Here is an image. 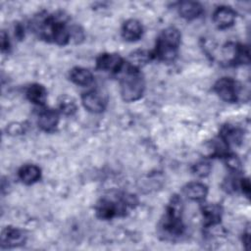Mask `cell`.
Listing matches in <instances>:
<instances>
[{
	"label": "cell",
	"instance_id": "6da1fadb",
	"mask_svg": "<svg viewBox=\"0 0 251 251\" xmlns=\"http://www.w3.org/2000/svg\"><path fill=\"white\" fill-rule=\"evenodd\" d=\"M68 22L69 19L64 13L57 12L51 15H39V18L32 21L31 26L41 39L65 46L72 40L73 25H69Z\"/></svg>",
	"mask_w": 251,
	"mask_h": 251
},
{
	"label": "cell",
	"instance_id": "7a4b0ae2",
	"mask_svg": "<svg viewBox=\"0 0 251 251\" xmlns=\"http://www.w3.org/2000/svg\"><path fill=\"white\" fill-rule=\"evenodd\" d=\"M182 212L183 205L179 196H172L159 225V231L164 239L174 240L183 234L185 227L182 222Z\"/></svg>",
	"mask_w": 251,
	"mask_h": 251
},
{
	"label": "cell",
	"instance_id": "3957f363",
	"mask_svg": "<svg viewBox=\"0 0 251 251\" xmlns=\"http://www.w3.org/2000/svg\"><path fill=\"white\" fill-rule=\"evenodd\" d=\"M137 204L135 195L122 193L115 197L105 196L95 205L96 216L101 220H112L116 217L126 216Z\"/></svg>",
	"mask_w": 251,
	"mask_h": 251
},
{
	"label": "cell",
	"instance_id": "277c9868",
	"mask_svg": "<svg viewBox=\"0 0 251 251\" xmlns=\"http://www.w3.org/2000/svg\"><path fill=\"white\" fill-rule=\"evenodd\" d=\"M119 75H121L120 92L122 99L126 102L139 100L145 91V80L140 69L125 63V66Z\"/></svg>",
	"mask_w": 251,
	"mask_h": 251
},
{
	"label": "cell",
	"instance_id": "5b68a950",
	"mask_svg": "<svg viewBox=\"0 0 251 251\" xmlns=\"http://www.w3.org/2000/svg\"><path fill=\"white\" fill-rule=\"evenodd\" d=\"M181 33L176 26L164 28L157 37L155 48L151 53L152 59L161 62H174L178 54Z\"/></svg>",
	"mask_w": 251,
	"mask_h": 251
},
{
	"label": "cell",
	"instance_id": "8992f818",
	"mask_svg": "<svg viewBox=\"0 0 251 251\" xmlns=\"http://www.w3.org/2000/svg\"><path fill=\"white\" fill-rule=\"evenodd\" d=\"M213 89L222 100L228 103L237 102L241 94V85L231 77H222L218 79Z\"/></svg>",
	"mask_w": 251,
	"mask_h": 251
},
{
	"label": "cell",
	"instance_id": "52a82bcc",
	"mask_svg": "<svg viewBox=\"0 0 251 251\" xmlns=\"http://www.w3.org/2000/svg\"><path fill=\"white\" fill-rule=\"evenodd\" d=\"M222 56L227 65L237 66L249 63L248 47L239 43H227L223 47Z\"/></svg>",
	"mask_w": 251,
	"mask_h": 251
},
{
	"label": "cell",
	"instance_id": "ba28073f",
	"mask_svg": "<svg viewBox=\"0 0 251 251\" xmlns=\"http://www.w3.org/2000/svg\"><path fill=\"white\" fill-rule=\"evenodd\" d=\"M81 103L85 110L93 114H100L105 111L108 103L106 95L98 89L89 90L81 95Z\"/></svg>",
	"mask_w": 251,
	"mask_h": 251
},
{
	"label": "cell",
	"instance_id": "9c48e42d",
	"mask_svg": "<svg viewBox=\"0 0 251 251\" xmlns=\"http://www.w3.org/2000/svg\"><path fill=\"white\" fill-rule=\"evenodd\" d=\"M124 59L117 53H102L96 58V69L111 74H120L125 66Z\"/></svg>",
	"mask_w": 251,
	"mask_h": 251
},
{
	"label": "cell",
	"instance_id": "30bf717a",
	"mask_svg": "<svg viewBox=\"0 0 251 251\" xmlns=\"http://www.w3.org/2000/svg\"><path fill=\"white\" fill-rule=\"evenodd\" d=\"M26 241L25 232L15 226H6L1 233V247L4 248H14L22 246Z\"/></svg>",
	"mask_w": 251,
	"mask_h": 251
},
{
	"label": "cell",
	"instance_id": "8fae6325",
	"mask_svg": "<svg viewBox=\"0 0 251 251\" xmlns=\"http://www.w3.org/2000/svg\"><path fill=\"white\" fill-rule=\"evenodd\" d=\"M235 19V11L228 6H219L213 13V22L220 29H226L232 26Z\"/></svg>",
	"mask_w": 251,
	"mask_h": 251
},
{
	"label": "cell",
	"instance_id": "7c38bea8",
	"mask_svg": "<svg viewBox=\"0 0 251 251\" xmlns=\"http://www.w3.org/2000/svg\"><path fill=\"white\" fill-rule=\"evenodd\" d=\"M60 120V115L58 110L52 108H43L40 110L37 119L38 126L46 132H52L56 129Z\"/></svg>",
	"mask_w": 251,
	"mask_h": 251
},
{
	"label": "cell",
	"instance_id": "4fadbf2b",
	"mask_svg": "<svg viewBox=\"0 0 251 251\" xmlns=\"http://www.w3.org/2000/svg\"><path fill=\"white\" fill-rule=\"evenodd\" d=\"M201 211L206 227H214L220 225L223 216V208L221 205L217 203H206L202 205Z\"/></svg>",
	"mask_w": 251,
	"mask_h": 251
},
{
	"label": "cell",
	"instance_id": "5bb4252c",
	"mask_svg": "<svg viewBox=\"0 0 251 251\" xmlns=\"http://www.w3.org/2000/svg\"><path fill=\"white\" fill-rule=\"evenodd\" d=\"M227 147L229 146H237L242 142L243 139V131L231 125H226L221 128L220 137H219Z\"/></svg>",
	"mask_w": 251,
	"mask_h": 251
},
{
	"label": "cell",
	"instance_id": "9a60e30c",
	"mask_svg": "<svg viewBox=\"0 0 251 251\" xmlns=\"http://www.w3.org/2000/svg\"><path fill=\"white\" fill-rule=\"evenodd\" d=\"M122 36L125 40L133 42L139 40L143 34V26L138 20H126L122 26Z\"/></svg>",
	"mask_w": 251,
	"mask_h": 251
},
{
	"label": "cell",
	"instance_id": "2e32d148",
	"mask_svg": "<svg viewBox=\"0 0 251 251\" xmlns=\"http://www.w3.org/2000/svg\"><path fill=\"white\" fill-rule=\"evenodd\" d=\"M177 11L181 18L191 21L199 18L203 14L204 9L199 2L182 1L178 4Z\"/></svg>",
	"mask_w": 251,
	"mask_h": 251
},
{
	"label": "cell",
	"instance_id": "e0dca14e",
	"mask_svg": "<svg viewBox=\"0 0 251 251\" xmlns=\"http://www.w3.org/2000/svg\"><path fill=\"white\" fill-rule=\"evenodd\" d=\"M18 177L23 183L26 185L33 184L40 179L41 170L36 165H24L18 171Z\"/></svg>",
	"mask_w": 251,
	"mask_h": 251
},
{
	"label": "cell",
	"instance_id": "ac0fdd59",
	"mask_svg": "<svg viewBox=\"0 0 251 251\" xmlns=\"http://www.w3.org/2000/svg\"><path fill=\"white\" fill-rule=\"evenodd\" d=\"M69 76L71 81L79 86H88L94 81L93 74L88 69L82 67L73 68L70 71Z\"/></svg>",
	"mask_w": 251,
	"mask_h": 251
},
{
	"label": "cell",
	"instance_id": "d6986e66",
	"mask_svg": "<svg viewBox=\"0 0 251 251\" xmlns=\"http://www.w3.org/2000/svg\"><path fill=\"white\" fill-rule=\"evenodd\" d=\"M183 193L192 201H203L208 194V187L202 182L192 181L183 187Z\"/></svg>",
	"mask_w": 251,
	"mask_h": 251
},
{
	"label": "cell",
	"instance_id": "ffe728a7",
	"mask_svg": "<svg viewBox=\"0 0 251 251\" xmlns=\"http://www.w3.org/2000/svg\"><path fill=\"white\" fill-rule=\"evenodd\" d=\"M25 96L29 102L37 106H44L47 99L46 88L39 83L30 84L25 91Z\"/></svg>",
	"mask_w": 251,
	"mask_h": 251
},
{
	"label": "cell",
	"instance_id": "44dd1931",
	"mask_svg": "<svg viewBox=\"0 0 251 251\" xmlns=\"http://www.w3.org/2000/svg\"><path fill=\"white\" fill-rule=\"evenodd\" d=\"M59 109L60 112L65 115H73L76 111V104L74 98L64 95L59 100Z\"/></svg>",
	"mask_w": 251,
	"mask_h": 251
},
{
	"label": "cell",
	"instance_id": "7402d4cb",
	"mask_svg": "<svg viewBox=\"0 0 251 251\" xmlns=\"http://www.w3.org/2000/svg\"><path fill=\"white\" fill-rule=\"evenodd\" d=\"M192 171H193V174L195 176H200V177H204V176H207L210 174L211 165L207 161H201V162L194 165Z\"/></svg>",
	"mask_w": 251,
	"mask_h": 251
},
{
	"label": "cell",
	"instance_id": "603a6c76",
	"mask_svg": "<svg viewBox=\"0 0 251 251\" xmlns=\"http://www.w3.org/2000/svg\"><path fill=\"white\" fill-rule=\"evenodd\" d=\"M223 158L225 159V162H226V166L228 167L229 170H231L233 172H238L239 171L241 163H240V161H239V159L237 158L236 155L228 152Z\"/></svg>",
	"mask_w": 251,
	"mask_h": 251
},
{
	"label": "cell",
	"instance_id": "cb8c5ba5",
	"mask_svg": "<svg viewBox=\"0 0 251 251\" xmlns=\"http://www.w3.org/2000/svg\"><path fill=\"white\" fill-rule=\"evenodd\" d=\"M10 48H11V44H10L9 36L5 32V30H2L1 31V51L2 53H6V52H9Z\"/></svg>",
	"mask_w": 251,
	"mask_h": 251
},
{
	"label": "cell",
	"instance_id": "d4e9b609",
	"mask_svg": "<svg viewBox=\"0 0 251 251\" xmlns=\"http://www.w3.org/2000/svg\"><path fill=\"white\" fill-rule=\"evenodd\" d=\"M237 187L240 188L241 191H242L244 194H246L247 196H249V194H250V183H249V179H248V178H244V177L240 178Z\"/></svg>",
	"mask_w": 251,
	"mask_h": 251
}]
</instances>
